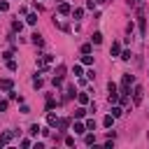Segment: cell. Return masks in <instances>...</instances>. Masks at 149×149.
Masks as SVG:
<instances>
[{
    "mask_svg": "<svg viewBox=\"0 0 149 149\" xmlns=\"http://www.w3.org/2000/svg\"><path fill=\"white\" fill-rule=\"evenodd\" d=\"M33 86H35V88H42V86H44V79H42V77H33Z\"/></svg>",
    "mask_w": 149,
    "mask_h": 149,
    "instance_id": "cell-13",
    "label": "cell"
},
{
    "mask_svg": "<svg viewBox=\"0 0 149 149\" xmlns=\"http://www.w3.org/2000/svg\"><path fill=\"white\" fill-rule=\"evenodd\" d=\"M109 54H112V56H121V44H119V42H114V44H112V49H109Z\"/></svg>",
    "mask_w": 149,
    "mask_h": 149,
    "instance_id": "cell-9",
    "label": "cell"
},
{
    "mask_svg": "<svg viewBox=\"0 0 149 149\" xmlns=\"http://www.w3.org/2000/svg\"><path fill=\"white\" fill-rule=\"evenodd\" d=\"M130 84H135V77H133L130 72H126V74L121 77V93H128V88H130Z\"/></svg>",
    "mask_w": 149,
    "mask_h": 149,
    "instance_id": "cell-1",
    "label": "cell"
},
{
    "mask_svg": "<svg viewBox=\"0 0 149 149\" xmlns=\"http://www.w3.org/2000/svg\"><path fill=\"white\" fill-rule=\"evenodd\" d=\"M12 86H14L12 79H0V88H2V91H12Z\"/></svg>",
    "mask_w": 149,
    "mask_h": 149,
    "instance_id": "cell-7",
    "label": "cell"
},
{
    "mask_svg": "<svg viewBox=\"0 0 149 149\" xmlns=\"http://www.w3.org/2000/svg\"><path fill=\"white\" fill-rule=\"evenodd\" d=\"M77 100H79V105H86L88 102V95L86 93H77Z\"/></svg>",
    "mask_w": 149,
    "mask_h": 149,
    "instance_id": "cell-16",
    "label": "cell"
},
{
    "mask_svg": "<svg viewBox=\"0 0 149 149\" xmlns=\"http://www.w3.org/2000/svg\"><path fill=\"white\" fill-rule=\"evenodd\" d=\"M7 107H9V102L7 100H0V112H7Z\"/></svg>",
    "mask_w": 149,
    "mask_h": 149,
    "instance_id": "cell-32",
    "label": "cell"
},
{
    "mask_svg": "<svg viewBox=\"0 0 149 149\" xmlns=\"http://www.w3.org/2000/svg\"><path fill=\"white\" fill-rule=\"evenodd\" d=\"M7 9H9V2L2 0V2H0V12H7Z\"/></svg>",
    "mask_w": 149,
    "mask_h": 149,
    "instance_id": "cell-31",
    "label": "cell"
},
{
    "mask_svg": "<svg viewBox=\"0 0 149 149\" xmlns=\"http://www.w3.org/2000/svg\"><path fill=\"white\" fill-rule=\"evenodd\" d=\"M14 135H16V130H5V133H2V137H0V142H2V144H7V142H12V137H14Z\"/></svg>",
    "mask_w": 149,
    "mask_h": 149,
    "instance_id": "cell-4",
    "label": "cell"
},
{
    "mask_svg": "<svg viewBox=\"0 0 149 149\" xmlns=\"http://www.w3.org/2000/svg\"><path fill=\"white\" fill-rule=\"evenodd\" d=\"M81 65H93V56L91 54H84L81 56Z\"/></svg>",
    "mask_w": 149,
    "mask_h": 149,
    "instance_id": "cell-10",
    "label": "cell"
},
{
    "mask_svg": "<svg viewBox=\"0 0 149 149\" xmlns=\"http://www.w3.org/2000/svg\"><path fill=\"white\" fill-rule=\"evenodd\" d=\"M54 105H56V102H54V98H49V100H47V109H54Z\"/></svg>",
    "mask_w": 149,
    "mask_h": 149,
    "instance_id": "cell-38",
    "label": "cell"
},
{
    "mask_svg": "<svg viewBox=\"0 0 149 149\" xmlns=\"http://www.w3.org/2000/svg\"><path fill=\"white\" fill-rule=\"evenodd\" d=\"M51 84H54V86H61V84H63V77H58V74H56V77L51 79Z\"/></svg>",
    "mask_w": 149,
    "mask_h": 149,
    "instance_id": "cell-27",
    "label": "cell"
},
{
    "mask_svg": "<svg viewBox=\"0 0 149 149\" xmlns=\"http://www.w3.org/2000/svg\"><path fill=\"white\" fill-rule=\"evenodd\" d=\"M86 130H95V121H93V119L86 121Z\"/></svg>",
    "mask_w": 149,
    "mask_h": 149,
    "instance_id": "cell-28",
    "label": "cell"
},
{
    "mask_svg": "<svg viewBox=\"0 0 149 149\" xmlns=\"http://www.w3.org/2000/svg\"><path fill=\"white\" fill-rule=\"evenodd\" d=\"M65 144H68V147H72V144H74V137H72V135H68V137H65Z\"/></svg>",
    "mask_w": 149,
    "mask_h": 149,
    "instance_id": "cell-35",
    "label": "cell"
},
{
    "mask_svg": "<svg viewBox=\"0 0 149 149\" xmlns=\"http://www.w3.org/2000/svg\"><path fill=\"white\" fill-rule=\"evenodd\" d=\"M142 93H144V91H142V86H140V84H135V88H133V102H135V105H140V102H142Z\"/></svg>",
    "mask_w": 149,
    "mask_h": 149,
    "instance_id": "cell-2",
    "label": "cell"
},
{
    "mask_svg": "<svg viewBox=\"0 0 149 149\" xmlns=\"http://www.w3.org/2000/svg\"><path fill=\"white\" fill-rule=\"evenodd\" d=\"M74 116H77V119L86 116V109H84V107H77V109H74Z\"/></svg>",
    "mask_w": 149,
    "mask_h": 149,
    "instance_id": "cell-18",
    "label": "cell"
},
{
    "mask_svg": "<svg viewBox=\"0 0 149 149\" xmlns=\"http://www.w3.org/2000/svg\"><path fill=\"white\" fill-rule=\"evenodd\" d=\"M30 42H33L35 47H44V40H42L40 33H33V35H30Z\"/></svg>",
    "mask_w": 149,
    "mask_h": 149,
    "instance_id": "cell-3",
    "label": "cell"
},
{
    "mask_svg": "<svg viewBox=\"0 0 149 149\" xmlns=\"http://www.w3.org/2000/svg\"><path fill=\"white\" fill-rule=\"evenodd\" d=\"M56 74L63 77V74H65V65H58V68H56Z\"/></svg>",
    "mask_w": 149,
    "mask_h": 149,
    "instance_id": "cell-29",
    "label": "cell"
},
{
    "mask_svg": "<svg viewBox=\"0 0 149 149\" xmlns=\"http://www.w3.org/2000/svg\"><path fill=\"white\" fill-rule=\"evenodd\" d=\"M121 112H123V109H121V107H116V105H114V107H112V116H114V119H116V116H121Z\"/></svg>",
    "mask_w": 149,
    "mask_h": 149,
    "instance_id": "cell-24",
    "label": "cell"
},
{
    "mask_svg": "<svg viewBox=\"0 0 149 149\" xmlns=\"http://www.w3.org/2000/svg\"><path fill=\"white\" fill-rule=\"evenodd\" d=\"M72 72H74V77H81V74H84V70H81V65H74V68H72Z\"/></svg>",
    "mask_w": 149,
    "mask_h": 149,
    "instance_id": "cell-22",
    "label": "cell"
},
{
    "mask_svg": "<svg viewBox=\"0 0 149 149\" xmlns=\"http://www.w3.org/2000/svg\"><path fill=\"white\" fill-rule=\"evenodd\" d=\"M12 28H14L16 33H21V28H23V23H21V21H14V23H12Z\"/></svg>",
    "mask_w": 149,
    "mask_h": 149,
    "instance_id": "cell-26",
    "label": "cell"
},
{
    "mask_svg": "<svg viewBox=\"0 0 149 149\" xmlns=\"http://www.w3.org/2000/svg\"><path fill=\"white\" fill-rule=\"evenodd\" d=\"M74 95H77V93H74V86L70 84V86H68V98H74Z\"/></svg>",
    "mask_w": 149,
    "mask_h": 149,
    "instance_id": "cell-30",
    "label": "cell"
},
{
    "mask_svg": "<svg viewBox=\"0 0 149 149\" xmlns=\"http://www.w3.org/2000/svg\"><path fill=\"white\" fill-rule=\"evenodd\" d=\"M47 123H49V126H58V116H56L54 112H49V114H47Z\"/></svg>",
    "mask_w": 149,
    "mask_h": 149,
    "instance_id": "cell-8",
    "label": "cell"
},
{
    "mask_svg": "<svg viewBox=\"0 0 149 149\" xmlns=\"http://www.w3.org/2000/svg\"><path fill=\"white\" fill-rule=\"evenodd\" d=\"M40 130H42V128H40V126H37V123H33V126H30V128H28V133H30V135H37V133H40Z\"/></svg>",
    "mask_w": 149,
    "mask_h": 149,
    "instance_id": "cell-20",
    "label": "cell"
},
{
    "mask_svg": "<svg viewBox=\"0 0 149 149\" xmlns=\"http://www.w3.org/2000/svg\"><path fill=\"white\" fill-rule=\"evenodd\" d=\"M130 56H133V54L126 49V51H121V56H119V58H121V61H130Z\"/></svg>",
    "mask_w": 149,
    "mask_h": 149,
    "instance_id": "cell-21",
    "label": "cell"
},
{
    "mask_svg": "<svg viewBox=\"0 0 149 149\" xmlns=\"http://www.w3.org/2000/svg\"><path fill=\"white\" fill-rule=\"evenodd\" d=\"M72 16H74V19H81V16H84V9H72Z\"/></svg>",
    "mask_w": 149,
    "mask_h": 149,
    "instance_id": "cell-25",
    "label": "cell"
},
{
    "mask_svg": "<svg viewBox=\"0 0 149 149\" xmlns=\"http://www.w3.org/2000/svg\"><path fill=\"white\" fill-rule=\"evenodd\" d=\"M72 130H74V135H84V133H86V123H79V121H77V123L72 126Z\"/></svg>",
    "mask_w": 149,
    "mask_h": 149,
    "instance_id": "cell-6",
    "label": "cell"
},
{
    "mask_svg": "<svg viewBox=\"0 0 149 149\" xmlns=\"http://www.w3.org/2000/svg\"><path fill=\"white\" fill-rule=\"evenodd\" d=\"M112 123H114V116H112V114H107V116L102 119V126H105V128H112Z\"/></svg>",
    "mask_w": 149,
    "mask_h": 149,
    "instance_id": "cell-11",
    "label": "cell"
},
{
    "mask_svg": "<svg viewBox=\"0 0 149 149\" xmlns=\"http://www.w3.org/2000/svg\"><path fill=\"white\" fill-rule=\"evenodd\" d=\"M107 91H109V95H114V93H116V84L109 81V84H107Z\"/></svg>",
    "mask_w": 149,
    "mask_h": 149,
    "instance_id": "cell-23",
    "label": "cell"
},
{
    "mask_svg": "<svg viewBox=\"0 0 149 149\" xmlns=\"http://www.w3.org/2000/svg\"><path fill=\"white\" fill-rule=\"evenodd\" d=\"M91 42H93V44H100V42H102V33H93V35H91Z\"/></svg>",
    "mask_w": 149,
    "mask_h": 149,
    "instance_id": "cell-12",
    "label": "cell"
},
{
    "mask_svg": "<svg viewBox=\"0 0 149 149\" xmlns=\"http://www.w3.org/2000/svg\"><path fill=\"white\" fill-rule=\"evenodd\" d=\"M26 23H30V26H35V23H37V14H28V19H26Z\"/></svg>",
    "mask_w": 149,
    "mask_h": 149,
    "instance_id": "cell-17",
    "label": "cell"
},
{
    "mask_svg": "<svg viewBox=\"0 0 149 149\" xmlns=\"http://www.w3.org/2000/svg\"><path fill=\"white\" fill-rule=\"evenodd\" d=\"M95 5H98V0H88V2H86V7H88V9H95Z\"/></svg>",
    "mask_w": 149,
    "mask_h": 149,
    "instance_id": "cell-36",
    "label": "cell"
},
{
    "mask_svg": "<svg viewBox=\"0 0 149 149\" xmlns=\"http://www.w3.org/2000/svg\"><path fill=\"white\" fill-rule=\"evenodd\" d=\"M58 14H63V16H65V14H72V7H70L68 2H61V5H58Z\"/></svg>",
    "mask_w": 149,
    "mask_h": 149,
    "instance_id": "cell-5",
    "label": "cell"
},
{
    "mask_svg": "<svg viewBox=\"0 0 149 149\" xmlns=\"http://www.w3.org/2000/svg\"><path fill=\"white\" fill-rule=\"evenodd\" d=\"M68 126H70V121H68V119H58V128H61V130H65Z\"/></svg>",
    "mask_w": 149,
    "mask_h": 149,
    "instance_id": "cell-19",
    "label": "cell"
},
{
    "mask_svg": "<svg viewBox=\"0 0 149 149\" xmlns=\"http://www.w3.org/2000/svg\"><path fill=\"white\" fill-rule=\"evenodd\" d=\"M133 2H140V0H133Z\"/></svg>",
    "mask_w": 149,
    "mask_h": 149,
    "instance_id": "cell-41",
    "label": "cell"
},
{
    "mask_svg": "<svg viewBox=\"0 0 149 149\" xmlns=\"http://www.w3.org/2000/svg\"><path fill=\"white\" fill-rule=\"evenodd\" d=\"M140 33L144 35V16H142V14H140Z\"/></svg>",
    "mask_w": 149,
    "mask_h": 149,
    "instance_id": "cell-33",
    "label": "cell"
},
{
    "mask_svg": "<svg viewBox=\"0 0 149 149\" xmlns=\"http://www.w3.org/2000/svg\"><path fill=\"white\" fill-rule=\"evenodd\" d=\"M16 68H19V65H16V61H14V58H9V61H7V70H9V72H14Z\"/></svg>",
    "mask_w": 149,
    "mask_h": 149,
    "instance_id": "cell-15",
    "label": "cell"
},
{
    "mask_svg": "<svg viewBox=\"0 0 149 149\" xmlns=\"http://www.w3.org/2000/svg\"><path fill=\"white\" fill-rule=\"evenodd\" d=\"M81 54H91V44H81Z\"/></svg>",
    "mask_w": 149,
    "mask_h": 149,
    "instance_id": "cell-34",
    "label": "cell"
},
{
    "mask_svg": "<svg viewBox=\"0 0 149 149\" xmlns=\"http://www.w3.org/2000/svg\"><path fill=\"white\" fill-rule=\"evenodd\" d=\"M2 147H5V144H2V142H0V149H2Z\"/></svg>",
    "mask_w": 149,
    "mask_h": 149,
    "instance_id": "cell-40",
    "label": "cell"
},
{
    "mask_svg": "<svg viewBox=\"0 0 149 149\" xmlns=\"http://www.w3.org/2000/svg\"><path fill=\"white\" fill-rule=\"evenodd\" d=\"M84 142H86V144H93V142H95V135H93V133H84Z\"/></svg>",
    "mask_w": 149,
    "mask_h": 149,
    "instance_id": "cell-14",
    "label": "cell"
},
{
    "mask_svg": "<svg viewBox=\"0 0 149 149\" xmlns=\"http://www.w3.org/2000/svg\"><path fill=\"white\" fill-rule=\"evenodd\" d=\"M98 2H109V0H98Z\"/></svg>",
    "mask_w": 149,
    "mask_h": 149,
    "instance_id": "cell-39",
    "label": "cell"
},
{
    "mask_svg": "<svg viewBox=\"0 0 149 149\" xmlns=\"http://www.w3.org/2000/svg\"><path fill=\"white\" fill-rule=\"evenodd\" d=\"M12 56H14V51H5V54H2V58H5V61H9Z\"/></svg>",
    "mask_w": 149,
    "mask_h": 149,
    "instance_id": "cell-37",
    "label": "cell"
}]
</instances>
